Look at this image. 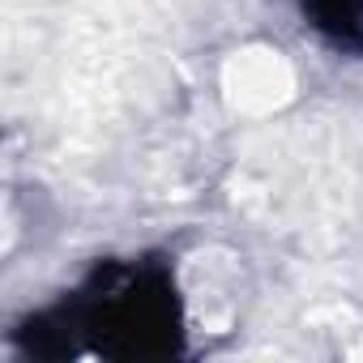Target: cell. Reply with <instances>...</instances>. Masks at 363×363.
<instances>
[{
    "label": "cell",
    "instance_id": "obj_1",
    "mask_svg": "<svg viewBox=\"0 0 363 363\" xmlns=\"http://www.w3.org/2000/svg\"><path fill=\"white\" fill-rule=\"evenodd\" d=\"M303 13L337 48L363 56V0H303Z\"/></svg>",
    "mask_w": 363,
    "mask_h": 363
}]
</instances>
